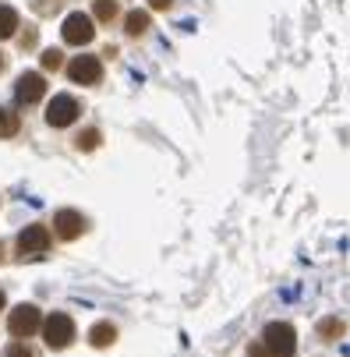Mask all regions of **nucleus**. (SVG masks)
<instances>
[{
    "instance_id": "1",
    "label": "nucleus",
    "mask_w": 350,
    "mask_h": 357,
    "mask_svg": "<svg viewBox=\"0 0 350 357\" xmlns=\"http://www.w3.org/2000/svg\"><path fill=\"white\" fill-rule=\"evenodd\" d=\"M262 350L269 354V357H294V350H297V333L287 326V322H273V326H266L262 329Z\"/></svg>"
},
{
    "instance_id": "2",
    "label": "nucleus",
    "mask_w": 350,
    "mask_h": 357,
    "mask_svg": "<svg viewBox=\"0 0 350 357\" xmlns=\"http://www.w3.org/2000/svg\"><path fill=\"white\" fill-rule=\"evenodd\" d=\"M43 336H46V347H50V350H64V347L75 340V322H71V315L54 312V315L43 322Z\"/></svg>"
},
{
    "instance_id": "3",
    "label": "nucleus",
    "mask_w": 350,
    "mask_h": 357,
    "mask_svg": "<svg viewBox=\"0 0 350 357\" xmlns=\"http://www.w3.org/2000/svg\"><path fill=\"white\" fill-rule=\"evenodd\" d=\"M78 114H82L78 99L68 96V92H61V96L50 99V107H46V124H50V128H68V124L78 121Z\"/></svg>"
},
{
    "instance_id": "4",
    "label": "nucleus",
    "mask_w": 350,
    "mask_h": 357,
    "mask_svg": "<svg viewBox=\"0 0 350 357\" xmlns=\"http://www.w3.org/2000/svg\"><path fill=\"white\" fill-rule=\"evenodd\" d=\"M61 36H64V43H68V46H85V43H92V39H96V22H92L89 15L75 11V15H68V18H64Z\"/></svg>"
},
{
    "instance_id": "5",
    "label": "nucleus",
    "mask_w": 350,
    "mask_h": 357,
    "mask_svg": "<svg viewBox=\"0 0 350 357\" xmlns=\"http://www.w3.org/2000/svg\"><path fill=\"white\" fill-rule=\"evenodd\" d=\"M39 326H43V319H39L36 304H18V308L11 312V319H8V329L18 340H29L32 333H39Z\"/></svg>"
},
{
    "instance_id": "6",
    "label": "nucleus",
    "mask_w": 350,
    "mask_h": 357,
    "mask_svg": "<svg viewBox=\"0 0 350 357\" xmlns=\"http://www.w3.org/2000/svg\"><path fill=\"white\" fill-rule=\"evenodd\" d=\"M15 96H18V103H25V107L39 103V99L46 96V78H43L39 71H25V75L15 82Z\"/></svg>"
},
{
    "instance_id": "7",
    "label": "nucleus",
    "mask_w": 350,
    "mask_h": 357,
    "mask_svg": "<svg viewBox=\"0 0 350 357\" xmlns=\"http://www.w3.org/2000/svg\"><path fill=\"white\" fill-rule=\"evenodd\" d=\"M68 78L78 85H96L103 78V64H99V57H75L68 64Z\"/></svg>"
},
{
    "instance_id": "8",
    "label": "nucleus",
    "mask_w": 350,
    "mask_h": 357,
    "mask_svg": "<svg viewBox=\"0 0 350 357\" xmlns=\"http://www.w3.org/2000/svg\"><path fill=\"white\" fill-rule=\"evenodd\" d=\"M85 216L82 213H75V209H61L57 216H54V230H57V237L61 241H78L82 234H85Z\"/></svg>"
},
{
    "instance_id": "9",
    "label": "nucleus",
    "mask_w": 350,
    "mask_h": 357,
    "mask_svg": "<svg viewBox=\"0 0 350 357\" xmlns=\"http://www.w3.org/2000/svg\"><path fill=\"white\" fill-rule=\"evenodd\" d=\"M50 248V230L46 227H25L18 234V251L25 255V259H36V255H43Z\"/></svg>"
},
{
    "instance_id": "10",
    "label": "nucleus",
    "mask_w": 350,
    "mask_h": 357,
    "mask_svg": "<svg viewBox=\"0 0 350 357\" xmlns=\"http://www.w3.org/2000/svg\"><path fill=\"white\" fill-rule=\"evenodd\" d=\"M114 340H117V329H114L110 322H99V326H92V329H89V343H92V347H99V350L110 347Z\"/></svg>"
},
{
    "instance_id": "11",
    "label": "nucleus",
    "mask_w": 350,
    "mask_h": 357,
    "mask_svg": "<svg viewBox=\"0 0 350 357\" xmlns=\"http://www.w3.org/2000/svg\"><path fill=\"white\" fill-rule=\"evenodd\" d=\"M15 32H18V11L0 4V39H11Z\"/></svg>"
},
{
    "instance_id": "12",
    "label": "nucleus",
    "mask_w": 350,
    "mask_h": 357,
    "mask_svg": "<svg viewBox=\"0 0 350 357\" xmlns=\"http://www.w3.org/2000/svg\"><path fill=\"white\" fill-rule=\"evenodd\" d=\"M124 29H128V36H142L149 29V11H131L124 18Z\"/></svg>"
},
{
    "instance_id": "13",
    "label": "nucleus",
    "mask_w": 350,
    "mask_h": 357,
    "mask_svg": "<svg viewBox=\"0 0 350 357\" xmlns=\"http://www.w3.org/2000/svg\"><path fill=\"white\" fill-rule=\"evenodd\" d=\"M18 128H22V121H18V114H15V110H0V138L18 135Z\"/></svg>"
},
{
    "instance_id": "14",
    "label": "nucleus",
    "mask_w": 350,
    "mask_h": 357,
    "mask_svg": "<svg viewBox=\"0 0 350 357\" xmlns=\"http://www.w3.org/2000/svg\"><path fill=\"white\" fill-rule=\"evenodd\" d=\"M92 11H96L99 22H114V18H117V0H96Z\"/></svg>"
},
{
    "instance_id": "15",
    "label": "nucleus",
    "mask_w": 350,
    "mask_h": 357,
    "mask_svg": "<svg viewBox=\"0 0 350 357\" xmlns=\"http://www.w3.org/2000/svg\"><path fill=\"white\" fill-rule=\"evenodd\" d=\"M99 142H103V135H99L96 128H89V131H82V135H78V149H82V152H92Z\"/></svg>"
},
{
    "instance_id": "16",
    "label": "nucleus",
    "mask_w": 350,
    "mask_h": 357,
    "mask_svg": "<svg viewBox=\"0 0 350 357\" xmlns=\"http://www.w3.org/2000/svg\"><path fill=\"white\" fill-rule=\"evenodd\" d=\"M61 57H64L61 50H46V54H43V68H46V71H57V68L64 64Z\"/></svg>"
},
{
    "instance_id": "17",
    "label": "nucleus",
    "mask_w": 350,
    "mask_h": 357,
    "mask_svg": "<svg viewBox=\"0 0 350 357\" xmlns=\"http://www.w3.org/2000/svg\"><path fill=\"white\" fill-rule=\"evenodd\" d=\"M319 333H322V336H340V333H343V326H340L336 319H329V322H322V326H319Z\"/></svg>"
},
{
    "instance_id": "18",
    "label": "nucleus",
    "mask_w": 350,
    "mask_h": 357,
    "mask_svg": "<svg viewBox=\"0 0 350 357\" xmlns=\"http://www.w3.org/2000/svg\"><path fill=\"white\" fill-rule=\"evenodd\" d=\"M8 357H32V350H29L25 343H11V347H8Z\"/></svg>"
},
{
    "instance_id": "19",
    "label": "nucleus",
    "mask_w": 350,
    "mask_h": 357,
    "mask_svg": "<svg viewBox=\"0 0 350 357\" xmlns=\"http://www.w3.org/2000/svg\"><path fill=\"white\" fill-rule=\"evenodd\" d=\"M174 4V0H149V8H153V11H167Z\"/></svg>"
},
{
    "instance_id": "20",
    "label": "nucleus",
    "mask_w": 350,
    "mask_h": 357,
    "mask_svg": "<svg viewBox=\"0 0 350 357\" xmlns=\"http://www.w3.org/2000/svg\"><path fill=\"white\" fill-rule=\"evenodd\" d=\"M248 357H269V354H266V350H262V343H255V347H252V350H248Z\"/></svg>"
},
{
    "instance_id": "21",
    "label": "nucleus",
    "mask_w": 350,
    "mask_h": 357,
    "mask_svg": "<svg viewBox=\"0 0 350 357\" xmlns=\"http://www.w3.org/2000/svg\"><path fill=\"white\" fill-rule=\"evenodd\" d=\"M0 312H4V294H0Z\"/></svg>"
},
{
    "instance_id": "22",
    "label": "nucleus",
    "mask_w": 350,
    "mask_h": 357,
    "mask_svg": "<svg viewBox=\"0 0 350 357\" xmlns=\"http://www.w3.org/2000/svg\"><path fill=\"white\" fill-rule=\"evenodd\" d=\"M0 68H4V57H0Z\"/></svg>"
},
{
    "instance_id": "23",
    "label": "nucleus",
    "mask_w": 350,
    "mask_h": 357,
    "mask_svg": "<svg viewBox=\"0 0 350 357\" xmlns=\"http://www.w3.org/2000/svg\"><path fill=\"white\" fill-rule=\"evenodd\" d=\"M0 255H4V248H0Z\"/></svg>"
}]
</instances>
